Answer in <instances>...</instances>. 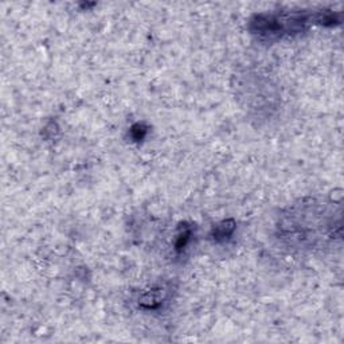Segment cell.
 Listing matches in <instances>:
<instances>
[{
    "label": "cell",
    "instance_id": "6da1fadb",
    "mask_svg": "<svg viewBox=\"0 0 344 344\" xmlns=\"http://www.w3.org/2000/svg\"><path fill=\"white\" fill-rule=\"evenodd\" d=\"M332 215L333 212L328 214L327 204L313 199L300 200L280 216L278 238L291 246L315 248L319 241L324 242L327 237L332 238L335 227H340V222L335 223Z\"/></svg>",
    "mask_w": 344,
    "mask_h": 344
},
{
    "label": "cell",
    "instance_id": "7a4b0ae2",
    "mask_svg": "<svg viewBox=\"0 0 344 344\" xmlns=\"http://www.w3.org/2000/svg\"><path fill=\"white\" fill-rule=\"evenodd\" d=\"M337 22L333 12H280V14H260L250 20V31L264 39L295 35L305 31L313 23L333 26Z\"/></svg>",
    "mask_w": 344,
    "mask_h": 344
},
{
    "label": "cell",
    "instance_id": "3957f363",
    "mask_svg": "<svg viewBox=\"0 0 344 344\" xmlns=\"http://www.w3.org/2000/svg\"><path fill=\"white\" fill-rule=\"evenodd\" d=\"M234 222L233 220H223L222 223H219L214 228V240L215 241H223L226 238L232 236L234 232Z\"/></svg>",
    "mask_w": 344,
    "mask_h": 344
},
{
    "label": "cell",
    "instance_id": "277c9868",
    "mask_svg": "<svg viewBox=\"0 0 344 344\" xmlns=\"http://www.w3.org/2000/svg\"><path fill=\"white\" fill-rule=\"evenodd\" d=\"M147 132H148V128L147 127H144L143 124H135L131 128V135H132V137L135 139L136 141L139 140H143L145 137V135H147Z\"/></svg>",
    "mask_w": 344,
    "mask_h": 344
},
{
    "label": "cell",
    "instance_id": "5b68a950",
    "mask_svg": "<svg viewBox=\"0 0 344 344\" xmlns=\"http://www.w3.org/2000/svg\"><path fill=\"white\" fill-rule=\"evenodd\" d=\"M190 237H191V230L190 228H183V232L178 236V241H176V250L178 252L183 250L184 246L187 245L188 240H190Z\"/></svg>",
    "mask_w": 344,
    "mask_h": 344
}]
</instances>
